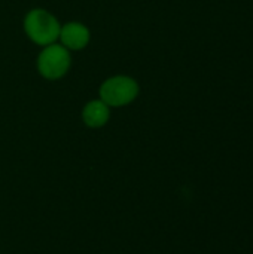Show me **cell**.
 Segmentation results:
<instances>
[{"label":"cell","instance_id":"6da1fadb","mask_svg":"<svg viewBox=\"0 0 253 254\" xmlns=\"http://www.w3.org/2000/svg\"><path fill=\"white\" fill-rule=\"evenodd\" d=\"M25 31L31 40L39 45H49L60 36L57 19L42 9L31 10L25 18Z\"/></svg>","mask_w":253,"mask_h":254},{"label":"cell","instance_id":"7a4b0ae2","mask_svg":"<svg viewBox=\"0 0 253 254\" xmlns=\"http://www.w3.org/2000/svg\"><path fill=\"white\" fill-rule=\"evenodd\" d=\"M137 83L124 76L112 77L106 80L100 89L101 101L107 106H124L133 101L137 95Z\"/></svg>","mask_w":253,"mask_h":254},{"label":"cell","instance_id":"3957f363","mask_svg":"<svg viewBox=\"0 0 253 254\" xmlns=\"http://www.w3.org/2000/svg\"><path fill=\"white\" fill-rule=\"evenodd\" d=\"M70 65V55L66 48L58 45L48 46L39 57V70L48 79L61 77Z\"/></svg>","mask_w":253,"mask_h":254},{"label":"cell","instance_id":"277c9868","mask_svg":"<svg viewBox=\"0 0 253 254\" xmlns=\"http://www.w3.org/2000/svg\"><path fill=\"white\" fill-rule=\"evenodd\" d=\"M60 37L64 46L70 49H82L88 43L89 33L88 30L78 22H69L60 30Z\"/></svg>","mask_w":253,"mask_h":254},{"label":"cell","instance_id":"5b68a950","mask_svg":"<svg viewBox=\"0 0 253 254\" xmlns=\"http://www.w3.org/2000/svg\"><path fill=\"white\" fill-rule=\"evenodd\" d=\"M109 119V109L107 104L103 101H91L84 110V121L89 127H101Z\"/></svg>","mask_w":253,"mask_h":254}]
</instances>
